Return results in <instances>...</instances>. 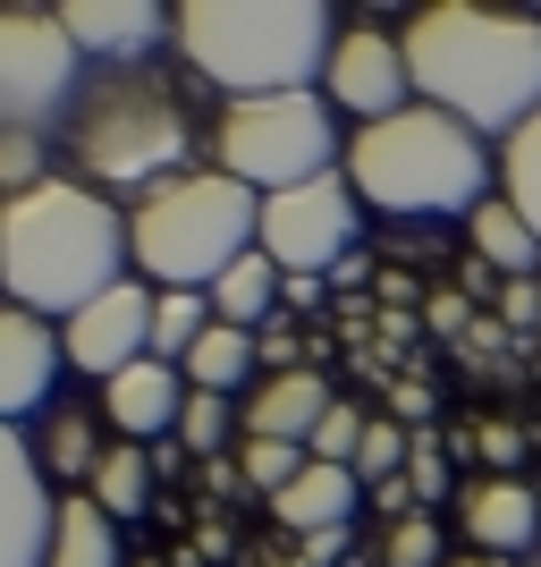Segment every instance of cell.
Listing matches in <instances>:
<instances>
[{
  "label": "cell",
  "instance_id": "obj_11",
  "mask_svg": "<svg viewBox=\"0 0 541 567\" xmlns=\"http://www.w3.org/2000/svg\"><path fill=\"white\" fill-rule=\"evenodd\" d=\"M51 543H60L51 466L34 457V432L0 424V567H51Z\"/></svg>",
  "mask_w": 541,
  "mask_h": 567
},
{
  "label": "cell",
  "instance_id": "obj_33",
  "mask_svg": "<svg viewBox=\"0 0 541 567\" xmlns=\"http://www.w3.org/2000/svg\"><path fill=\"white\" fill-rule=\"evenodd\" d=\"M406 483H415V499H448L457 492V483H448V457H440V441H431V432H415V457H406Z\"/></svg>",
  "mask_w": 541,
  "mask_h": 567
},
{
  "label": "cell",
  "instance_id": "obj_30",
  "mask_svg": "<svg viewBox=\"0 0 541 567\" xmlns=\"http://www.w3.org/2000/svg\"><path fill=\"white\" fill-rule=\"evenodd\" d=\"M381 567H448L440 559V517H431V508L398 517V525H389V543H381Z\"/></svg>",
  "mask_w": 541,
  "mask_h": 567
},
{
  "label": "cell",
  "instance_id": "obj_24",
  "mask_svg": "<svg viewBox=\"0 0 541 567\" xmlns=\"http://www.w3.org/2000/svg\"><path fill=\"white\" fill-rule=\"evenodd\" d=\"M153 450H144V441H118L111 457H102V474H94V499H102V517H144V508H153Z\"/></svg>",
  "mask_w": 541,
  "mask_h": 567
},
{
  "label": "cell",
  "instance_id": "obj_34",
  "mask_svg": "<svg viewBox=\"0 0 541 567\" xmlns=\"http://www.w3.org/2000/svg\"><path fill=\"white\" fill-rule=\"evenodd\" d=\"M499 322L541 331V280H508V288H499Z\"/></svg>",
  "mask_w": 541,
  "mask_h": 567
},
{
  "label": "cell",
  "instance_id": "obj_36",
  "mask_svg": "<svg viewBox=\"0 0 541 567\" xmlns=\"http://www.w3.org/2000/svg\"><path fill=\"white\" fill-rule=\"evenodd\" d=\"M482 457H491V466L508 474V466L524 457V432H517V424H482Z\"/></svg>",
  "mask_w": 541,
  "mask_h": 567
},
{
  "label": "cell",
  "instance_id": "obj_28",
  "mask_svg": "<svg viewBox=\"0 0 541 567\" xmlns=\"http://www.w3.org/2000/svg\"><path fill=\"white\" fill-rule=\"evenodd\" d=\"M305 466H313V450H296V441H237V474H246L254 492H271V499H280Z\"/></svg>",
  "mask_w": 541,
  "mask_h": 567
},
{
  "label": "cell",
  "instance_id": "obj_35",
  "mask_svg": "<svg viewBox=\"0 0 541 567\" xmlns=\"http://www.w3.org/2000/svg\"><path fill=\"white\" fill-rule=\"evenodd\" d=\"M254 348H262V364H271V373H296V331H288V313H271V322H262Z\"/></svg>",
  "mask_w": 541,
  "mask_h": 567
},
{
  "label": "cell",
  "instance_id": "obj_23",
  "mask_svg": "<svg viewBox=\"0 0 541 567\" xmlns=\"http://www.w3.org/2000/svg\"><path fill=\"white\" fill-rule=\"evenodd\" d=\"M51 567H118V525L102 517L94 492L60 499V543H51Z\"/></svg>",
  "mask_w": 541,
  "mask_h": 567
},
{
  "label": "cell",
  "instance_id": "obj_6",
  "mask_svg": "<svg viewBox=\"0 0 541 567\" xmlns=\"http://www.w3.org/2000/svg\"><path fill=\"white\" fill-rule=\"evenodd\" d=\"M60 136H69L76 169L102 178V195H153L162 178L187 169L195 127L153 69H102V76H85V94H76Z\"/></svg>",
  "mask_w": 541,
  "mask_h": 567
},
{
  "label": "cell",
  "instance_id": "obj_27",
  "mask_svg": "<svg viewBox=\"0 0 541 567\" xmlns=\"http://www.w3.org/2000/svg\"><path fill=\"white\" fill-rule=\"evenodd\" d=\"M406 457H415V432H406L398 415H373V424H364V450H355V483L381 492V483L406 474Z\"/></svg>",
  "mask_w": 541,
  "mask_h": 567
},
{
  "label": "cell",
  "instance_id": "obj_10",
  "mask_svg": "<svg viewBox=\"0 0 541 567\" xmlns=\"http://www.w3.org/2000/svg\"><path fill=\"white\" fill-rule=\"evenodd\" d=\"M322 102H330V111H355V127H381V118L415 111L406 34H381V25H339L330 69H322Z\"/></svg>",
  "mask_w": 541,
  "mask_h": 567
},
{
  "label": "cell",
  "instance_id": "obj_8",
  "mask_svg": "<svg viewBox=\"0 0 541 567\" xmlns=\"http://www.w3.org/2000/svg\"><path fill=\"white\" fill-rule=\"evenodd\" d=\"M76 76H85V51H76V34L60 25V9L18 0V9L0 18V111H9V127H25V136L69 127L76 94H85Z\"/></svg>",
  "mask_w": 541,
  "mask_h": 567
},
{
  "label": "cell",
  "instance_id": "obj_14",
  "mask_svg": "<svg viewBox=\"0 0 541 567\" xmlns=\"http://www.w3.org/2000/svg\"><path fill=\"white\" fill-rule=\"evenodd\" d=\"M60 25L76 34V51H94L111 69H144V51L178 34V9H162V0H60Z\"/></svg>",
  "mask_w": 541,
  "mask_h": 567
},
{
  "label": "cell",
  "instance_id": "obj_7",
  "mask_svg": "<svg viewBox=\"0 0 541 567\" xmlns=\"http://www.w3.org/2000/svg\"><path fill=\"white\" fill-rule=\"evenodd\" d=\"M339 162V111L313 94H254V102H229L212 127V169H229L237 187L254 195H288L305 178H330Z\"/></svg>",
  "mask_w": 541,
  "mask_h": 567
},
{
  "label": "cell",
  "instance_id": "obj_29",
  "mask_svg": "<svg viewBox=\"0 0 541 567\" xmlns=\"http://www.w3.org/2000/svg\"><path fill=\"white\" fill-rule=\"evenodd\" d=\"M246 441V415H237V399H212V390H195L187 399V415H178V450H204V457H220V441Z\"/></svg>",
  "mask_w": 541,
  "mask_h": 567
},
{
  "label": "cell",
  "instance_id": "obj_39",
  "mask_svg": "<svg viewBox=\"0 0 541 567\" xmlns=\"http://www.w3.org/2000/svg\"><path fill=\"white\" fill-rule=\"evenodd\" d=\"M448 567H508V559H491V550H466V559H448Z\"/></svg>",
  "mask_w": 541,
  "mask_h": 567
},
{
  "label": "cell",
  "instance_id": "obj_2",
  "mask_svg": "<svg viewBox=\"0 0 541 567\" xmlns=\"http://www.w3.org/2000/svg\"><path fill=\"white\" fill-rule=\"evenodd\" d=\"M127 262H136L127 213L102 187L43 178L34 195H9V213H0V288L25 313H69L76 322L94 297L136 280Z\"/></svg>",
  "mask_w": 541,
  "mask_h": 567
},
{
  "label": "cell",
  "instance_id": "obj_18",
  "mask_svg": "<svg viewBox=\"0 0 541 567\" xmlns=\"http://www.w3.org/2000/svg\"><path fill=\"white\" fill-rule=\"evenodd\" d=\"M355 499H364L355 466H322V457H313V466L296 474L280 499H271V517H280L288 534H339V525L355 517Z\"/></svg>",
  "mask_w": 541,
  "mask_h": 567
},
{
  "label": "cell",
  "instance_id": "obj_3",
  "mask_svg": "<svg viewBox=\"0 0 541 567\" xmlns=\"http://www.w3.org/2000/svg\"><path fill=\"white\" fill-rule=\"evenodd\" d=\"M195 76H212L229 102L254 94H313L339 43V18L322 0H187L178 34Z\"/></svg>",
  "mask_w": 541,
  "mask_h": 567
},
{
  "label": "cell",
  "instance_id": "obj_26",
  "mask_svg": "<svg viewBox=\"0 0 541 567\" xmlns=\"http://www.w3.org/2000/svg\"><path fill=\"white\" fill-rule=\"evenodd\" d=\"M499 178H508L499 195H508V204H517V213L533 220V237H541V111L524 118V127H517L508 144H499Z\"/></svg>",
  "mask_w": 541,
  "mask_h": 567
},
{
  "label": "cell",
  "instance_id": "obj_15",
  "mask_svg": "<svg viewBox=\"0 0 541 567\" xmlns=\"http://www.w3.org/2000/svg\"><path fill=\"white\" fill-rule=\"evenodd\" d=\"M195 381L178 373V364H162V355H144V364H127L118 381H102V415L118 424V441H178V415H187Z\"/></svg>",
  "mask_w": 541,
  "mask_h": 567
},
{
  "label": "cell",
  "instance_id": "obj_12",
  "mask_svg": "<svg viewBox=\"0 0 541 567\" xmlns=\"http://www.w3.org/2000/svg\"><path fill=\"white\" fill-rule=\"evenodd\" d=\"M153 306H162V288H153V280H118L111 297H94L76 322H60L69 364L85 381H118L127 364H144V355H153Z\"/></svg>",
  "mask_w": 541,
  "mask_h": 567
},
{
  "label": "cell",
  "instance_id": "obj_21",
  "mask_svg": "<svg viewBox=\"0 0 541 567\" xmlns=\"http://www.w3.org/2000/svg\"><path fill=\"white\" fill-rule=\"evenodd\" d=\"M474 255L491 262L499 280H541V237H533V220H524L508 195H491V204L474 213Z\"/></svg>",
  "mask_w": 541,
  "mask_h": 567
},
{
  "label": "cell",
  "instance_id": "obj_17",
  "mask_svg": "<svg viewBox=\"0 0 541 567\" xmlns=\"http://www.w3.org/2000/svg\"><path fill=\"white\" fill-rule=\"evenodd\" d=\"M457 517H466L474 550H491V559H517V550L541 543V499H533V483H517V474L466 483V492H457Z\"/></svg>",
  "mask_w": 541,
  "mask_h": 567
},
{
  "label": "cell",
  "instance_id": "obj_38",
  "mask_svg": "<svg viewBox=\"0 0 541 567\" xmlns=\"http://www.w3.org/2000/svg\"><path fill=\"white\" fill-rule=\"evenodd\" d=\"M389 415H398V424H406V415H431V390H424V381H398V399H389Z\"/></svg>",
  "mask_w": 541,
  "mask_h": 567
},
{
  "label": "cell",
  "instance_id": "obj_4",
  "mask_svg": "<svg viewBox=\"0 0 541 567\" xmlns=\"http://www.w3.org/2000/svg\"><path fill=\"white\" fill-rule=\"evenodd\" d=\"M347 178L373 213H398V220H440V213L474 220L491 204V195H482L491 187L482 136H474L466 118L431 111V102L381 118V127H355L347 136Z\"/></svg>",
  "mask_w": 541,
  "mask_h": 567
},
{
  "label": "cell",
  "instance_id": "obj_9",
  "mask_svg": "<svg viewBox=\"0 0 541 567\" xmlns=\"http://www.w3.org/2000/svg\"><path fill=\"white\" fill-rule=\"evenodd\" d=\"M355 178L330 169L288 195H262V255L280 262L288 280H330L339 262H355Z\"/></svg>",
  "mask_w": 541,
  "mask_h": 567
},
{
  "label": "cell",
  "instance_id": "obj_25",
  "mask_svg": "<svg viewBox=\"0 0 541 567\" xmlns=\"http://www.w3.org/2000/svg\"><path fill=\"white\" fill-rule=\"evenodd\" d=\"M212 322H220V313H212L204 288H162V306H153V355H162V364H187Z\"/></svg>",
  "mask_w": 541,
  "mask_h": 567
},
{
  "label": "cell",
  "instance_id": "obj_13",
  "mask_svg": "<svg viewBox=\"0 0 541 567\" xmlns=\"http://www.w3.org/2000/svg\"><path fill=\"white\" fill-rule=\"evenodd\" d=\"M60 364H69V339L51 331V313H25V306L0 313V415L18 432L60 406Z\"/></svg>",
  "mask_w": 541,
  "mask_h": 567
},
{
  "label": "cell",
  "instance_id": "obj_32",
  "mask_svg": "<svg viewBox=\"0 0 541 567\" xmlns=\"http://www.w3.org/2000/svg\"><path fill=\"white\" fill-rule=\"evenodd\" d=\"M0 178H9V195H34V187H43V136L9 127V136H0Z\"/></svg>",
  "mask_w": 541,
  "mask_h": 567
},
{
  "label": "cell",
  "instance_id": "obj_22",
  "mask_svg": "<svg viewBox=\"0 0 541 567\" xmlns=\"http://www.w3.org/2000/svg\"><path fill=\"white\" fill-rule=\"evenodd\" d=\"M34 457H43L51 474H76L85 492H94V474H102V432H94V415L85 406H51L43 424H34Z\"/></svg>",
  "mask_w": 541,
  "mask_h": 567
},
{
  "label": "cell",
  "instance_id": "obj_37",
  "mask_svg": "<svg viewBox=\"0 0 541 567\" xmlns=\"http://www.w3.org/2000/svg\"><path fill=\"white\" fill-rule=\"evenodd\" d=\"M195 483H204V492H220V499H229V492H237V483H246V474H237V466H229V457H204V474H195Z\"/></svg>",
  "mask_w": 541,
  "mask_h": 567
},
{
  "label": "cell",
  "instance_id": "obj_5",
  "mask_svg": "<svg viewBox=\"0 0 541 567\" xmlns=\"http://www.w3.org/2000/svg\"><path fill=\"white\" fill-rule=\"evenodd\" d=\"M127 246H136V280L212 297L220 271L262 246V195L237 187L229 169H178L127 204Z\"/></svg>",
  "mask_w": 541,
  "mask_h": 567
},
{
  "label": "cell",
  "instance_id": "obj_1",
  "mask_svg": "<svg viewBox=\"0 0 541 567\" xmlns=\"http://www.w3.org/2000/svg\"><path fill=\"white\" fill-rule=\"evenodd\" d=\"M406 69L431 111L466 118L474 136H517L541 111V18L482 9V0H431L406 25Z\"/></svg>",
  "mask_w": 541,
  "mask_h": 567
},
{
  "label": "cell",
  "instance_id": "obj_19",
  "mask_svg": "<svg viewBox=\"0 0 541 567\" xmlns=\"http://www.w3.org/2000/svg\"><path fill=\"white\" fill-rule=\"evenodd\" d=\"M280 297H288V271L271 255H237L229 271H220L212 280V313L220 322H237V331H262V322H271V313H280Z\"/></svg>",
  "mask_w": 541,
  "mask_h": 567
},
{
  "label": "cell",
  "instance_id": "obj_20",
  "mask_svg": "<svg viewBox=\"0 0 541 567\" xmlns=\"http://www.w3.org/2000/svg\"><path fill=\"white\" fill-rule=\"evenodd\" d=\"M178 373L195 381V390H212V399H254V373H262V348H254V331H237V322H212L204 331V348L178 364Z\"/></svg>",
  "mask_w": 541,
  "mask_h": 567
},
{
  "label": "cell",
  "instance_id": "obj_31",
  "mask_svg": "<svg viewBox=\"0 0 541 567\" xmlns=\"http://www.w3.org/2000/svg\"><path fill=\"white\" fill-rule=\"evenodd\" d=\"M364 424H373V415H355V406L339 399V406L322 415V432H313V457H322V466H355V450H364Z\"/></svg>",
  "mask_w": 541,
  "mask_h": 567
},
{
  "label": "cell",
  "instance_id": "obj_16",
  "mask_svg": "<svg viewBox=\"0 0 541 567\" xmlns=\"http://www.w3.org/2000/svg\"><path fill=\"white\" fill-rule=\"evenodd\" d=\"M330 406H339V390L313 364H296V373L254 381V399H237V415H246V441H296V450H313Z\"/></svg>",
  "mask_w": 541,
  "mask_h": 567
}]
</instances>
